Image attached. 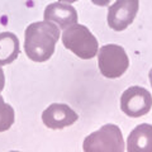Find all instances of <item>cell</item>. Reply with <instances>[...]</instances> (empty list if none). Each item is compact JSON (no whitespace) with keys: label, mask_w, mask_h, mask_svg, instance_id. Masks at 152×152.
<instances>
[{"label":"cell","mask_w":152,"mask_h":152,"mask_svg":"<svg viewBox=\"0 0 152 152\" xmlns=\"http://www.w3.org/2000/svg\"><path fill=\"white\" fill-rule=\"evenodd\" d=\"M24 36V51L28 58L34 62H45L53 55L61 32L53 22L43 20L29 24Z\"/></svg>","instance_id":"obj_1"},{"label":"cell","mask_w":152,"mask_h":152,"mask_svg":"<svg viewBox=\"0 0 152 152\" xmlns=\"http://www.w3.org/2000/svg\"><path fill=\"white\" fill-rule=\"evenodd\" d=\"M62 45L65 48L83 60H90L98 53V41L85 26L74 24L62 33Z\"/></svg>","instance_id":"obj_2"},{"label":"cell","mask_w":152,"mask_h":152,"mask_svg":"<svg viewBox=\"0 0 152 152\" xmlns=\"http://www.w3.org/2000/svg\"><path fill=\"white\" fill-rule=\"evenodd\" d=\"M83 150L85 152H123L124 142L119 127L115 124L103 126L85 138Z\"/></svg>","instance_id":"obj_3"},{"label":"cell","mask_w":152,"mask_h":152,"mask_svg":"<svg viewBox=\"0 0 152 152\" xmlns=\"http://www.w3.org/2000/svg\"><path fill=\"white\" fill-rule=\"evenodd\" d=\"M98 65L103 76L107 79H117L127 71L129 60L123 47L105 45L98 52Z\"/></svg>","instance_id":"obj_4"},{"label":"cell","mask_w":152,"mask_h":152,"mask_svg":"<svg viewBox=\"0 0 152 152\" xmlns=\"http://www.w3.org/2000/svg\"><path fill=\"white\" fill-rule=\"evenodd\" d=\"M151 107L152 96L145 88L132 86L127 89L121 96V109L128 117H143L151 110Z\"/></svg>","instance_id":"obj_5"},{"label":"cell","mask_w":152,"mask_h":152,"mask_svg":"<svg viewBox=\"0 0 152 152\" xmlns=\"http://www.w3.org/2000/svg\"><path fill=\"white\" fill-rule=\"evenodd\" d=\"M138 0H117L108 9V24L112 29L121 32L131 26L138 13Z\"/></svg>","instance_id":"obj_6"},{"label":"cell","mask_w":152,"mask_h":152,"mask_svg":"<svg viewBox=\"0 0 152 152\" xmlns=\"http://www.w3.org/2000/svg\"><path fill=\"white\" fill-rule=\"evenodd\" d=\"M79 119L77 113L74 112L67 104L53 103L42 113V121L45 126L51 129H62Z\"/></svg>","instance_id":"obj_7"},{"label":"cell","mask_w":152,"mask_h":152,"mask_svg":"<svg viewBox=\"0 0 152 152\" xmlns=\"http://www.w3.org/2000/svg\"><path fill=\"white\" fill-rule=\"evenodd\" d=\"M45 20L53 22L60 29H66L77 23V12L72 5L61 1L52 3L45 9Z\"/></svg>","instance_id":"obj_8"},{"label":"cell","mask_w":152,"mask_h":152,"mask_svg":"<svg viewBox=\"0 0 152 152\" xmlns=\"http://www.w3.org/2000/svg\"><path fill=\"white\" fill-rule=\"evenodd\" d=\"M127 151L152 152V126L143 123L133 129L127 141Z\"/></svg>","instance_id":"obj_9"},{"label":"cell","mask_w":152,"mask_h":152,"mask_svg":"<svg viewBox=\"0 0 152 152\" xmlns=\"http://www.w3.org/2000/svg\"><path fill=\"white\" fill-rule=\"evenodd\" d=\"M19 39L12 32L0 33V66L9 65L19 56Z\"/></svg>","instance_id":"obj_10"},{"label":"cell","mask_w":152,"mask_h":152,"mask_svg":"<svg viewBox=\"0 0 152 152\" xmlns=\"http://www.w3.org/2000/svg\"><path fill=\"white\" fill-rule=\"evenodd\" d=\"M14 123V109L0 96V132H5Z\"/></svg>","instance_id":"obj_11"},{"label":"cell","mask_w":152,"mask_h":152,"mask_svg":"<svg viewBox=\"0 0 152 152\" xmlns=\"http://www.w3.org/2000/svg\"><path fill=\"white\" fill-rule=\"evenodd\" d=\"M4 85H5V76H4V71L1 69V66H0V93L4 89Z\"/></svg>","instance_id":"obj_12"},{"label":"cell","mask_w":152,"mask_h":152,"mask_svg":"<svg viewBox=\"0 0 152 152\" xmlns=\"http://www.w3.org/2000/svg\"><path fill=\"white\" fill-rule=\"evenodd\" d=\"M91 1H93V4H95V5H98V7H105L110 3V0H91Z\"/></svg>","instance_id":"obj_13"},{"label":"cell","mask_w":152,"mask_h":152,"mask_svg":"<svg viewBox=\"0 0 152 152\" xmlns=\"http://www.w3.org/2000/svg\"><path fill=\"white\" fill-rule=\"evenodd\" d=\"M58 1H61V3H75V1H77V0H58Z\"/></svg>","instance_id":"obj_14"},{"label":"cell","mask_w":152,"mask_h":152,"mask_svg":"<svg viewBox=\"0 0 152 152\" xmlns=\"http://www.w3.org/2000/svg\"><path fill=\"white\" fill-rule=\"evenodd\" d=\"M148 77H150V83H151V86H152V69L150 70V74H148Z\"/></svg>","instance_id":"obj_15"}]
</instances>
